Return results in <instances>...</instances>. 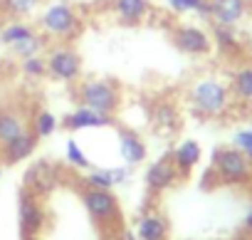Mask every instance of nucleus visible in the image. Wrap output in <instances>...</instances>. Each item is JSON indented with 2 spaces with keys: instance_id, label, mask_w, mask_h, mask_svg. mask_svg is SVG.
<instances>
[{
  "instance_id": "nucleus-1",
  "label": "nucleus",
  "mask_w": 252,
  "mask_h": 240,
  "mask_svg": "<svg viewBox=\"0 0 252 240\" xmlns=\"http://www.w3.org/2000/svg\"><path fill=\"white\" fill-rule=\"evenodd\" d=\"M188 106L198 119H222L232 109L227 82L218 74L198 77L188 87Z\"/></svg>"
},
{
  "instance_id": "nucleus-2",
  "label": "nucleus",
  "mask_w": 252,
  "mask_h": 240,
  "mask_svg": "<svg viewBox=\"0 0 252 240\" xmlns=\"http://www.w3.org/2000/svg\"><path fill=\"white\" fill-rule=\"evenodd\" d=\"M37 30L50 42H74L84 30V18L67 0H52L37 15Z\"/></svg>"
},
{
  "instance_id": "nucleus-3",
  "label": "nucleus",
  "mask_w": 252,
  "mask_h": 240,
  "mask_svg": "<svg viewBox=\"0 0 252 240\" xmlns=\"http://www.w3.org/2000/svg\"><path fill=\"white\" fill-rule=\"evenodd\" d=\"M74 99L82 106H89L99 114L116 116L124 104L121 84L111 77H82L74 84Z\"/></svg>"
},
{
  "instance_id": "nucleus-4",
  "label": "nucleus",
  "mask_w": 252,
  "mask_h": 240,
  "mask_svg": "<svg viewBox=\"0 0 252 240\" xmlns=\"http://www.w3.org/2000/svg\"><path fill=\"white\" fill-rule=\"evenodd\" d=\"M208 173L218 186L245 188L252 183V164L245 159V154L237 146H215L210 154Z\"/></svg>"
},
{
  "instance_id": "nucleus-5",
  "label": "nucleus",
  "mask_w": 252,
  "mask_h": 240,
  "mask_svg": "<svg viewBox=\"0 0 252 240\" xmlns=\"http://www.w3.org/2000/svg\"><path fill=\"white\" fill-rule=\"evenodd\" d=\"M82 206L87 210V215L92 218V223L99 230H114L116 225L124 223V213H121V203L116 198L114 191H96V188H82L79 191Z\"/></svg>"
},
{
  "instance_id": "nucleus-6",
  "label": "nucleus",
  "mask_w": 252,
  "mask_h": 240,
  "mask_svg": "<svg viewBox=\"0 0 252 240\" xmlns=\"http://www.w3.org/2000/svg\"><path fill=\"white\" fill-rule=\"evenodd\" d=\"M45 62H47V77L60 84H77L84 74L82 55L77 52V47H72V42L50 45L45 52Z\"/></svg>"
},
{
  "instance_id": "nucleus-7",
  "label": "nucleus",
  "mask_w": 252,
  "mask_h": 240,
  "mask_svg": "<svg viewBox=\"0 0 252 240\" xmlns=\"http://www.w3.org/2000/svg\"><path fill=\"white\" fill-rule=\"evenodd\" d=\"M18 225L23 240H37L47 228V210L42 206V198H37L28 188H20L18 193Z\"/></svg>"
},
{
  "instance_id": "nucleus-8",
  "label": "nucleus",
  "mask_w": 252,
  "mask_h": 240,
  "mask_svg": "<svg viewBox=\"0 0 252 240\" xmlns=\"http://www.w3.org/2000/svg\"><path fill=\"white\" fill-rule=\"evenodd\" d=\"M171 42L181 55L188 57H208L213 52L210 30H205L198 23H176L171 28Z\"/></svg>"
},
{
  "instance_id": "nucleus-9",
  "label": "nucleus",
  "mask_w": 252,
  "mask_h": 240,
  "mask_svg": "<svg viewBox=\"0 0 252 240\" xmlns=\"http://www.w3.org/2000/svg\"><path fill=\"white\" fill-rule=\"evenodd\" d=\"M62 183V169L52 161H35L23 178V188H28L30 193H35L37 198H47L52 196Z\"/></svg>"
},
{
  "instance_id": "nucleus-10",
  "label": "nucleus",
  "mask_w": 252,
  "mask_h": 240,
  "mask_svg": "<svg viewBox=\"0 0 252 240\" xmlns=\"http://www.w3.org/2000/svg\"><path fill=\"white\" fill-rule=\"evenodd\" d=\"M178 183V173L171 164V156H161L156 161H151L144 171V186L151 196H161L171 188H176Z\"/></svg>"
},
{
  "instance_id": "nucleus-11",
  "label": "nucleus",
  "mask_w": 252,
  "mask_h": 240,
  "mask_svg": "<svg viewBox=\"0 0 252 240\" xmlns=\"http://www.w3.org/2000/svg\"><path fill=\"white\" fill-rule=\"evenodd\" d=\"M111 15L124 28H141L154 15L151 0H111Z\"/></svg>"
},
{
  "instance_id": "nucleus-12",
  "label": "nucleus",
  "mask_w": 252,
  "mask_h": 240,
  "mask_svg": "<svg viewBox=\"0 0 252 240\" xmlns=\"http://www.w3.org/2000/svg\"><path fill=\"white\" fill-rule=\"evenodd\" d=\"M62 129H67V132H89V129H106V127H111L114 124V116H106V114H99V111H94V109H89V106H74V109H69L62 119Z\"/></svg>"
},
{
  "instance_id": "nucleus-13",
  "label": "nucleus",
  "mask_w": 252,
  "mask_h": 240,
  "mask_svg": "<svg viewBox=\"0 0 252 240\" xmlns=\"http://www.w3.org/2000/svg\"><path fill=\"white\" fill-rule=\"evenodd\" d=\"M168 156H171V164H173V169L178 173V181H188L193 176L195 166L203 159V146L195 139H183L181 144L173 146V151Z\"/></svg>"
},
{
  "instance_id": "nucleus-14",
  "label": "nucleus",
  "mask_w": 252,
  "mask_h": 240,
  "mask_svg": "<svg viewBox=\"0 0 252 240\" xmlns=\"http://www.w3.org/2000/svg\"><path fill=\"white\" fill-rule=\"evenodd\" d=\"M210 23L237 28L250 15V0H208Z\"/></svg>"
},
{
  "instance_id": "nucleus-15",
  "label": "nucleus",
  "mask_w": 252,
  "mask_h": 240,
  "mask_svg": "<svg viewBox=\"0 0 252 240\" xmlns=\"http://www.w3.org/2000/svg\"><path fill=\"white\" fill-rule=\"evenodd\" d=\"M37 144H40V139H37L30 129H25L23 134H18L15 139H10L8 144L0 146V161H3L5 166L23 164V161H28V159L35 154Z\"/></svg>"
},
{
  "instance_id": "nucleus-16",
  "label": "nucleus",
  "mask_w": 252,
  "mask_h": 240,
  "mask_svg": "<svg viewBox=\"0 0 252 240\" xmlns=\"http://www.w3.org/2000/svg\"><path fill=\"white\" fill-rule=\"evenodd\" d=\"M119 156L126 166H141L149 159V146L144 137L134 129H119Z\"/></svg>"
},
{
  "instance_id": "nucleus-17",
  "label": "nucleus",
  "mask_w": 252,
  "mask_h": 240,
  "mask_svg": "<svg viewBox=\"0 0 252 240\" xmlns=\"http://www.w3.org/2000/svg\"><path fill=\"white\" fill-rule=\"evenodd\" d=\"M227 87H230L232 104H237L242 109H252V62L250 65H240L230 74Z\"/></svg>"
},
{
  "instance_id": "nucleus-18",
  "label": "nucleus",
  "mask_w": 252,
  "mask_h": 240,
  "mask_svg": "<svg viewBox=\"0 0 252 240\" xmlns=\"http://www.w3.org/2000/svg\"><path fill=\"white\" fill-rule=\"evenodd\" d=\"M210 37H213V50H218L225 57H240L245 52V42H242V35H240L237 28L213 23Z\"/></svg>"
},
{
  "instance_id": "nucleus-19",
  "label": "nucleus",
  "mask_w": 252,
  "mask_h": 240,
  "mask_svg": "<svg viewBox=\"0 0 252 240\" xmlns=\"http://www.w3.org/2000/svg\"><path fill=\"white\" fill-rule=\"evenodd\" d=\"M151 124L161 137H173L181 129V114H178L176 104L166 102V99L156 102L151 106Z\"/></svg>"
},
{
  "instance_id": "nucleus-20",
  "label": "nucleus",
  "mask_w": 252,
  "mask_h": 240,
  "mask_svg": "<svg viewBox=\"0 0 252 240\" xmlns=\"http://www.w3.org/2000/svg\"><path fill=\"white\" fill-rule=\"evenodd\" d=\"M171 225L168 218L158 210H146L136 220V238L139 240H168Z\"/></svg>"
},
{
  "instance_id": "nucleus-21",
  "label": "nucleus",
  "mask_w": 252,
  "mask_h": 240,
  "mask_svg": "<svg viewBox=\"0 0 252 240\" xmlns=\"http://www.w3.org/2000/svg\"><path fill=\"white\" fill-rule=\"evenodd\" d=\"M28 119L20 109L15 106H0V146L8 144L10 139H15L18 134H23L28 129Z\"/></svg>"
},
{
  "instance_id": "nucleus-22",
  "label": "nucleus",
  "mask_w": 252,
  "mask_h": 240,
  "mask_svg": "<svg viewBox=\"0 0 252 240\" xmlns=\"http://www.w3.org/2000/svg\"><path fill=\"white\" fill-rule=\"evenodd\" d=\"M42 8V0H0V13L8 20H28Z\"/></svg>"
},
{
  "instance_id": "nucleus-23",
  "label": "nucleus",
  "mask_w": 252,
  "mask_h": 240,
  "mask_svg": "<svg viewBox=\"0 0 252 240\" xmlns=\"http://www.w3.org/2000/svg\"><path fill=\"white\" fill-rule=\"evenodd\" d=\"M62 127V122L50 111V109H37L35 114H32V119H30V124H28V129L37 137V139H50L57 129Z\"/></svg>"
},
{
  "instance_id": "nucleus-24",
  "label": "nucleus",
  "mask_w": 252,
  "mask_h": 240,
  "mask_svg": "<svg viewBox=\"0 0 252 240\" xmlns=\"http://www.w3.org/2000/svg\"><path fill=\"white\" fill-rule=\"evenodd\" d=\"M35 33H37V28L30 20H8L3 33H0V42H3L5 47H13V45L23 42L25 37H30Z\"/></svg>"
},
{
  "instance_id": "nucleus-25",
  "label": "nucleus",
  "mask_w": 252,
  "mask_h": 240,
  "mask_svg": "<svg viewBox=\"0 0 252 240\" xmlns=\"http://www.w3.org/2000/svg\"><path fill=\"white\" fill-rule=\"evenodd\" d=\"M47 47H50V40L37 30L35 35H30V37H25L23 42H18V45H13L10 47V52L18 57V60H28V57H35V55H42V52H47Z\"/></svg>"
},
{
  "instance_id": "nucleus-26",
  "label": "nucleus",
  "mask_w": 252,
  "mask_h": 240,
  "mask_svg": "<svg viewBox=\"0 0 252 240\" xmlns=\"http://www.w3.org/2000/svg\"><path fill=\"white\" fill-rule=\"evenodd\" d=\"M166 8L176 15H198L203 20H210L208 0H166Z\"/></svg>"
},
{
  "instance_id": "nucleus-27",
  "label": "nucleus",
  "mask_w": 252,
  "mask_h": 240,
  "mask_svg": "<svg viewBox=\"0 0 252 240\" xmlns=\"http://www.w3.org/2000/svg\"><path fill=\"white\" fill-rule=\"evenodd\" d=\"M84 186L87 188H96V191H114V181H111V171L106 166H96V169H87L84 173Z\"/></svg>"
},
{
  "instance_id": "nucleus-28",
  "label": "nucleus",
  "mask_w": 252,
  "mask_h": 240,
  "mask_svg": "<svg viewBox=\"0 0 252 240\" xmlns=\"http://www.w3.org/2000/svg\"><path fill=\"white\" fill-rule=\"evenodd\" d=\"M20 74L30 82H40L47 77V62H45V55H35V57H28V60H20Z\"/></svg>"
},
{
  "instance_id": "nucleus-29",
  "label": "nucleus",
  "mask_w": 252,
  "mask_h": 240,
  "mask_svg": "<svg viewBox=\"0 0 252 240\" xmlns=\"http://www.w3.org/2000/svg\"><path fill=\"white\" fill-rule=\"evenodd\" d=\"M64 159H67V164H69L74 171H87V169H89V159H87V154L82 151V146H79L77 139H69V141L64 144Z\"/></svg>"
},
{
  "instance_id": "nucleus-30",
  "label": "nucleus",
  "mask_w": 252,
  "mask_h": 240,
  "mask_svg": "<svg viewBox=\"0 0 252 240\" xmlns=\"http://www.w3.org/2000/svg\"><path fill=\"white\" fill-rule=\"evenodd\" d=\"M232 146H237L245 154V159L252 164V132L250 129H240L235 134V139H232Z\"/></svg>"
},
{
  "instance_id": "nucleus-31",
  "label": "nucleus",
  "mask_w": 252,
  "mask_h": 240,
  "mask_svg": "<svg viewBox=\"0 0 252 240\" xmlns=\"http://www.w3.org/2000/svg\"><path fill=\"white\" fill-rule=\"evenodd\" d=\"M111 181H114V188L116 186H124L126 181L131 178V166H111Z\"/></svg>"
},
{
  "instance_id": "nucleus-32",
  "label": "nucleus",
  "mask_w": 252,
  "mask_h": 240,
  "mask_svg": "<svg viewBox=\"0 0 252 240\" xmlns=\"http://www.w3.org/2000/svg\"><path fill=\"white\" fill-rule=\"evenodd\" d=\"M242 228L252 233V201H250V206H247V210H245V218H242Z\"/></svg>"
},
{
  "instance_id": "nucleus-33",
  "label": "nucleus",
  "mask_w": 252,
  "mask_h": 240,
  "mask_svg": "<svg viewBox=\"0 0 252 240\" xmlns=\"http://www.w3.org/2000/svg\"><path fill=\"white\" fill-rule=\"evenodd\" d=\"M121 238H124V240H139L134 230H124V233H121Z\"/></svg>"
},
{
  "instance_id": "nucleus-34",
  "label": "nucleus",
  "mask_w": 252,
  "mask_h": 240,
  "mask_svg": "<svg viewBox=\"0 0 252 240\" xmlns=\"http://www.w3.org/2000/svg\"><path fill=\"white\" fill-rule=\"evenodd\" d=\"M5 74V60H3V55H0V77Z\"/></svg>"
},
{
  "instance_id": "nucleus-35",
  "label": "nucleus",
  "mask_w": 252,
  "mask_h": 240,
  "mask_svg": "<svg viewBox=\"0 0 252 240\" xmlns=\"http://www.w3.org/2000/svg\"><path fill=\"white\" fill-rule=\"evenodd\" d=\"M5 23H8V18H5L3 13H0V33H3V28H5Z\"/></svg>"
},
{
  "instance_id": "nucleus-36",
  "label": "nucleus",
  "mask_w": 252,
  "mask_h": 240,
  "mask_svg": "<svg viewBox=\"0 0 252 240\" xmlns=\"http://www.w3.org/2000/svg\"><path fill=\"white\" fill-rule=\"evenodd\" d=\"M250 55H252V42H250Z\"/></svg>"
},
{
  "instance_id": "nucleus-37",
  "label": "nucleus",
  "mask_w": 252,
  "mask_h": 240,
  "mask_svg": "<svg viewBox=\"0 0 252 240\" xmlns=\"http://www.w3.org/2000/svg\"><path fill=\"white\" fill-rule=\"evenodd\" d=\"M0 176H3V166H0Z\"/></svg>"
},
{
  "instance_id": "nucleus-38",
  "label": "nucleus",
  "mask_w": 252,
  "mask_h": 240,
  "mask_svg": "<svg viewBox=\"0 0 252 240\" xmlns=\"http://www.w3.org/2000/svg\"><path fill=\"white\" fill-rule=\"evenodd\" d=\"M247 129H250V132H252V124H250V127H247Z\"/></svg>"
},
{
  "instance_id": "nucleus-39",
  "label": "nucleus",
  "mask_w": 252,
  "mask_h": 240,
  "mask_svg": "<svg viewBox=\"0 0 252 240\" xmlns=\"http://www.w3.org/2000/svg\"><path fill=\"white\" fill-rule=\"evenodd\" d=\"M250 191H252V183H250Z\"/></svg>"
}]
</instances>
